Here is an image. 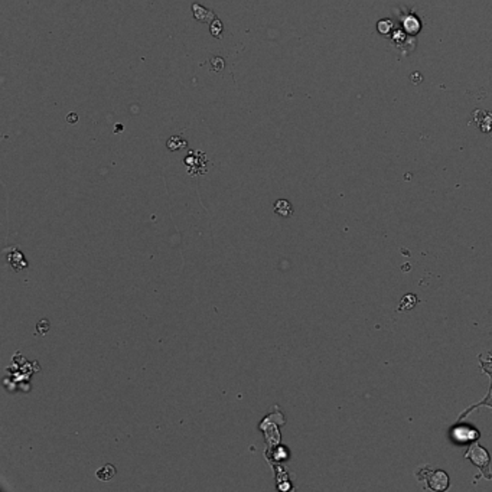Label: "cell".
I'll use <instances>...</instances> for the list:
<instances>
[{
	"label": "cell",
	"mask_w": 492,
	"mask_h": 492,
	"mask_svg": "<svg viewBox=\"0 0 492 492\" xmlns=\"http://www.w3.org/2000/svg\"><path fill=\"white\" fill-rule=\"evenodd\" d=\"M450 438L455 443H458L460 446L466 445V443H472L476 439L479 438V432L476 429L471 428V426H455L450 430Z\"/></svg>",
	"instance_id": "6da1fadb"
},
{
	"label": "cell",
	"mask_w": 492,
	"mask_h": 492,
	"mask_svg": "<svg viewBox=\"0 0 492 492\" xmlns=\"http://www.w3.org/2000/svg\"><path fill=\"white\" fill-rule=\"evenodd\" d=\"M466 458L471 460L472 463H475L476 466L482 468V471L486 472L488 471V466H489V453L486 450L483 449L482 446L479 445H472L469 450L466 452Z\"/></svg>",
	"instance_id": "7a4b0ae2"
},
{
	"label": "cell",
	"mask_w": 492,
	"mask_h": 492,
	"mask_svg": "<svg viewBox=\"0 0 492 492\" xmlns=\"http://www.w3.org/2000/svg\"><path fill=\"white\" fill-rule=\"evenodd\" d=\"M429 486L433 491H445L449 486V476L443 471H435L429 476Z\"/></svg>",
	"instance_id": "3957f363"
},
{
	"label": "cell",
	"mask_w": 492,
	"mask_h": 492,
	"mask_svg": "<svg viewBox=\"0 0 492 492\" xmlns=\"http://www.w3.org/2000/svg\"><path fill=\"white\" fill-rule=\"evenodd\" d=\"M192 12H193V18H195L196 21L203 22V23H211L214 19H217L214 12L205 9L203 6L198 5V3H193L192 5Z\"/></svg>",
	"instance_id": "277c9868"
},
{
	"label": "cell",
	"mask_w": 492,
	"mask_h": 492,
	"mask_svg": "<svg viewBox=\"0 0 492 492\" xmlns=\"http://www.w3.org/2000/svg\"><path fill=\"white\" fill-rule=\"evenodd\" d=\"M274 211H276V214L282 215V217H290L293 214V206L286 199H278L277 202L274 203Z\"/></svg>",
	"instance_id": "5b68a950"
},
{
	"label": "cell",
	"mask_w": 492,
	"mask_h": 492,
	"mask_svg": "<svg viewBox=\"0 0 492 492\" xmlns=\"http://www.w3.org/2000/svg\"><path fill=\"white\" fill-rule=\"evenodd\" d=\"M116 475V468L113 465H106L97 471V478L100 481H111Z\"/></svg>",
	"instance_id": "8992f818"
},
{
	"label": "cell",
	"mask_w": 492,
	"mask_h": 492,
	"mask_svg": "<svg viewBox=\"0 0 492 492\" xmlns=\"http://www.w3.org/2000/svg\"><path fill=\"white\" fill-rule=\"evenodd\" d=\"M209 31L213 33V36L215 38H223V31H224V26H223V22L220 19H214L211 22V26H209Z\"/></svg>",
	"instance_id": "52a82bcc"
},
{
	"label": "cell",
	"mask_w": 492,
	"mask_h": 492,
	"mask_svg": "<svg viewBox=\"0 0 492 492\" xmlns=\"http://www.w3.org/2000/svg\"><path fill=\"white\" fill-rule=\"evenodd\" d=\"M182 148H186V142L182 137L175 136V137H171L168 140V149L169 150H179Z\"/></svg>",
	"instance_id": "ba28073f"
},
{
	"label": "cell",
	"mask_w": 492,
	"mask_h": 492,
	"mask_svg": "<svg viewBox=\"0 0 492 492\" xmlns=\"http://www.w3.org/2000/svg\"><path fill=\"white\" fill-rule=\"evenodd\" d=\"M416 303H417V299H416L414 295H407V296H404V299L401 300V303H400V310L411 309V308H414Z\"/></svg>",
	"instance_id": "9c48e42d"
},
{
	"label": "cell",
	"mask_w": 492,
	"mask_h": 492,
	"mask_svg": "<svg viewBox=\"0 0 492 492\" xmlns=\"http://www.w3.org/2000/svg\"><path fill=\"white\" fill-rule=\"evenodd\" d=\"M211 66H213V69H214L215 73H220V71H223V69H224V66H225L224 59H223L221 56H214V58L211 59Z\"/></svg>",
	"instance_id": "30bf717a"
},
{
	"label": "cell",
	"mask_w": 492,
	"mask_h": 492,
	"mask_svg": "<svg viewBox=\"0 0 492 492\" xmlns=\"http://www.w3.org/2000/svg\"><path fill=\"white\" fill-rule=\"evenodd\" d=\"M390 29H391V22H388V21H380L378 22V32L380 33L385 35V33L388 32Z\"/></svg>",
	"instance_id": "8fae6325"
},
{
	"label": "cell",
	"mask_w": 492,
	"mask_h": 492,
	"mask_svg": "<svg viewBox=\"0 0 492 492\" xmlns=\"http://www.w3.org/2000/svg\"><path fill=\"white\" fill-rule=\"evenodd\" d=\"M66 121H68V123H77V121H78V114H77V113H69V114L66 116Z\"/></svg>",
	"instance_id": "7c38bea8"
},
{
	"label": "cell",
	"mask_w": 492,
	"mask_h": 492,
	"mask_svg": "<svg viewBox=\"0 0 492 492\" xmlns=\"http://www.w3.org/2000/svg\"><path fill=\"white\" fill-rule=\"evenodd\" d=\"M410 78H411V81H413V84H418V83H421V80H423V77H421V75L418 74V73H414V74L411 75Z\"/></svg>",
	"instance_id": "4fadbf2b"
},
{
	"label": "cell",
	"mask_w": 492,
	"mask_h": 492,
	"mask_svg": "<svg viewBox=\"0 0 492 492\" xmlns=\"http://www.w3.org/2000/svg\"><path fill=\"white\" fill-rule=\"evenodd\" d=\"M123 130V126L121 124H117V130H114V131H121Z\"/></svg>",
	"instance_id": "5bb4252c"
}]
</instances>
